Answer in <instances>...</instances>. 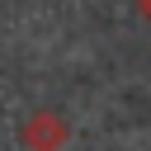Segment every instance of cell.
I'll list each match as a JSON object with an SVG mask.
<instances>
[{"instance_id":"6da1fadb","label":"cell","mask_w":151,"mask_h":151,"mask_svg":"<svg viewBox=\"0 0 151 151\" xmlns=\"http://www.w3.org/2000/svg\"><path fill=\"white\" fill-rule=\"evenodd\" d=\"M24 146L28 151H57L61 142H66V123L57 118V113H33L28 123H24Z\"/></svg>"},{"instance_id":"7a4b0ae2","label":"cell","mask_w":151,"mask_h":151,"mask_svg":"<svg viewBox=\"0 0 151 151\" xmlns=\"http://www.w3.org/2000/svg\"><path fill=\"white\" fill-rule=\"evenodd\" d=\"M142 14H146V19H151V0H142Z\"/></svg>"}]
</instances>
